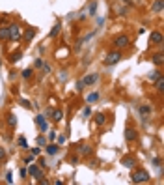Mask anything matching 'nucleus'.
<instances>
[{
  "label": "nucleus",
  "instance_id": "3",
  "mask_svg": "<svg viewBox=\"0 0 164 185\" xmlns=\"http://www.w3.org/2000/svg\"><path fill=\"white\" fill-rule=\"evenodd\" d=\"M121 165L125 167V168H129V170H132L136 165H138V159L134 157V155H125L123 159H121Z\"/></svg>",
  "mask_w": 164,
  "mask_h": 185
},
{
  "label": "nucleus",
  "instance_id": "17",
  "mask_svg": "<svg viewBox=\"0 0 164 185\" xmlns=\"http://www.w3.org/2000/svg\"><path fill=\"white\" fill-rule=\"evenodd\" d=\"M93 120H95V124H97V125H103V124L106 122V118H105V114H103V112H97Z\"/></svg>",
  "mask_w": 164,
  "mask_h": 185
},
{
  "label": "nucleus",
  "instance_id": "21",
  "mask_svg": "<svg viewBox=\"0 0 164 185\" xmlns=\"http://www.w3.org/2000/svg\"><path fill=\"white\" fill-rule=\"evenodd\" d=\"M60 30H62V25H60V22H58V25H54V28H52V30L49 32V37H56Z\"/></svg>",
  "mask_w": 164,
  "mask_h": 185
},
{
  "label": "nucleus",
  "instance_id": "14",
  "mask_svg": "<svg viewBox=\"0 0 164 185\" xmlns=\"http://www.w3.org/2000/svg\"><path fill=\"white\" fill-rule=\"evenodd\" d=\"M151 60H153V64H155V65H158V67L164 64V56H162V53H157V54H153V56H151Z\"/></svg>",
  "mask_w": 164,
  "mask_h": 185
},
{
  "label": "nucleus",
  "instance_id": "31",
  "mask_svg": "<svg viewBox=\"0 0 164 185\" xmlns=\"http://www.w3.org/2000/svg\"><path fill=\"white\" fill-rule=\"evenodd\" d=\"M52 112H54V108H52V107L45 108V116H52Z\"/></svg>",
  "mask_w": 164,
  "mask_h": 185
},
{
  "label": "nucleus",
  "instance_id": "39",
  "mask_svg": "<svg viewBox=\"0 0 164 185\" xmlns=\"http://www.w3.org/2000/svg\"><path fill=\"white\" fill-rule=\"evenodd\" d=\"M39 153H41L39 148H32V155H39Z\"/></svg>",
  "mask_w": 164,
  "mask_h": 185
},
{
  "label": "nucleus",
  "instance_id": "7",
  "mask_svg": "<svg viewBox=\"0 0 164 185\" xmlns=\"http://www.w3.org/2000/svg\"><path fill=\"white\" fill-rule=\"evenodd\" d=\"M136 138H138V133H136V129H132V127H127V129H125V140H127V142H136Z\"/></svg>",
  "mask_w": 164,
  "mask_h": 185
},
{
  "label": "nucleus",
  "instance_id": "29",
  "mask_svg": "<svg viewBox=\"0 0 164 185\" xmlns=\"http://www.w3.org/2000/svg\"><path fill=\"white\" fill-rule=\"evenodd\" d=\"M47 127H49V125H47V122L43 120V122L39 124V129H41V133H45V131H47Z\"/></svg>",
  "mask_w": 164,
  "mask_h": 185
},
{
  "label": "nucleus",
  "instance_id": "8",
  "mask_svg": "<svg viewBox=\"0 0 164 185\" xmlns=\"http://www.w3.org/2000/svg\"><path fill=\"white\" fill-rule=\"evenodd\" d=\"M97 79H99V75H97V73H90V75H86V77H84V81H82V82H84V86H91V84H95V82H97Z\"/></svg>",
  "mask_w": 164,
  "mask_h": 185
},
{
  "label": "nucleus",
  "instance_id": "26",
  "mask_svg": "<svg viewBox=\"0 0 164 185\" xmlns=\"http://www.w3.org/2000/svg\"><path fill=\"white\" fill-rule=\"evenodd\" d=\"M158 75H160V71H158V69H157V71H151V73H149V75H147V79H149V81H151V82H153V81H155V79H157V77H158Z\"/></svg>",
  "mask_w": 164,
  "mask_h": 185
},
{
  "label": "nucleus",
  "instance_id": "34",
  "mask_svg": "<svg viewBox=\"0 0 164 185\" xmlns=\"http://www.w3.org/2000/svg\"><path fill=\"white\" fill-rule=\"evenodd\" d=\"M82 88H84V82L78 81V82H77V92H82Z\"/></svg>",
  "mask_w": 164,
  "mask_h": 185
},
{
  "label": "nucleus",
  "instance_id": "12",
  "mask_svg": "<svg viewBox=\"0 0 164 185\" xmlns=\"http://www.w3.org/2000/svg\"><path fill=\"white\" fill-rule=\"evenodd\" d=\"M51 118H52V120H54L56 124H60V122L63 120V110H60V108H56V110L52 112V116H51Z\"/></svg>",
  "mask_w": 164,
  "mask_h": 185
},
{
  "label": "nucleus",
  "instance_id": "23",
  "mask_svg": "<svg viewBox=\"0 0 164 185\" xmlns=\"http://www.w3.org/2000/svg\"><path fill=\"white\" fill-rule=\"evenodd\" d=\"M88 11H90V15L93 17V15H95V11H97V2H95V0H93V2L90 4V8H88Z\"/></svg>",
  "mask_w": 164,
  "mask_h": 185
},
{
  "label": "nucleus",
  "instance_id": "33",
  "mask_svg": "<svg viewBox=\"0 0 164 185\" xmlns=\"http://www.w3.org/2000/svg\"><path fill=\"white\" fill-rule=\"evenodd\" d=\"M56 140H58V144H63V142H65V135H60V136H56Z\"/></svg>",
  "mask_w": 164,
  "mask_h": 185
},
{
  "label": "nucleus",
  "instance_id": "5",
  "mask_svg": "<svg viewBox=\"0 0 164 185\" xmlns=\"http://www.w3.org/2000/svg\"><path fill=\"white\" fill-rule=\"evenodd\" d=\"M112 45H114L116 49H123V47H127V45H129V37L127 36H116L114 41H112Z\"/></svg>",
  "mask_w": 164,
  "mask_h": 185
},
{
  "label": "nucleus",
  "instance_id": "10",
  "mask_svg": "<svg viewBox=\"0 0 164 185\" xmlns=\"http://www.w3.org/2000/svg\"><path fill=\"white\" fill-rule=\"evenodd\" d=\"M162 8H164L162 0H155V2L151 4V13H162Z\"/></svg>",
  "mask_w": 164,
  "mask_h": 185
},
{
  "label": "nucleus",
  "instance_id": "38",
  "mask_svg": "<svg viewBox=\"0 0 164 185\" xmlns=\"http://www.w3.org/2000/svg\"><path fill=\"white\" fill-rule=\"evenodd\" d=\"M43 120H45V116H36V124H37V125H39Z\"/></svg>",
  "mask_w": 164,
  "mask_h": 185
},
{
  "label": "nucleus",
  "instance_id": "18",
  "mask_svg": "<svg viewBox=\"0 0 164 185\" xmlns=\"http://www.w3.org/2000/svg\"><path fill=\"white\" fill-rule=\"evenodd\" d=\"M6 120H8V125H10V127H17V118H15V114H8Z\"/></svg>",
  "mask_w": 164,
  "mask_h": 185
},
{
  "label": "nucleus",
  "instance_id": "13",
  "mask_svg": "<svg viewBox=\"0 0 164 185\" xmlns=\"http://www.w3.org/2000/svg\"><path fill=\"white\" fill-rule=\"evenodd\" d=\"M36 32H37L36 28H28V30L25 32V41H26V43H30V41L36 37Z\"/></svg>",
  "mask_w": 164,
  "mask_h": 185
},
{
  "label": "nucleus",
  "instance_id": "36",
  "mask_svg": "<svg viewBox=\"0 0 164 185\" xmlns=\"http://www.w3.org/2000/svg\"><path fill=\"white\" fill-rule=\"evenodd\" d=\"M160 163H162V161H160V159H158V157H157V159H153V165H155V167H157V168H158V167H160Z\"/></svg>",
  "mask_w": 164,
  "mask_h": 185
},
{
  "label": "nucleus",
  "instance_id": "35",
  "mask_svg": "<svg viewBox=\"0 0 164 185\" xmlns=\"http://www.w3.org/2000/svg\"><path fill=\"white\" fill-rule=\"evenodd\" d=\"M21 105H22V107H25V108H30V103H28L26 99H21Z\"/></svg>",
  "mask_w": 164,
  "mask_h": 185
},
{
  "label": "nucleus",
  "instance_id": "24",
  "mask_svg": "<svg viewBox=\"0 0 164 185\" xmlns=\"http://www.w3.org/2000/svg\"><path fill=\"white\" fill-rule=\"evenodd\" d=\"M32 73H34V69H32V67L25 69V71H22V79H26V81H28V79L32 77Z\"/></svg>",
  "mask_w": 164,
  "mask_h": 185
},
{
  "label": "nucleus",
  "instance_id": "15",
  "mask_svg": "<svg viewBox=\"0 0 164 185\" xmlns=\"http://www.w3.org/2000/svg\"><path fill=\"white\" fill-rule=\"evenodd\" d=\"M151 110H153V108H151L149 105H140V108H138V112L142 114V116H149Z\"/></svg>",
  "mask_w": 164,
  "mask_h": 185
},
{
  "label": "nucleus",
  "instance_id": "16",
  "mask_svg": "<svg viewBox=\"0 0 164 185\" xmlns=\"http://www.w3.org/2000/svg\"><path fill=\"white\" fill-rule=\"evenodd\" d=\"M0 39H10V26H0Z\"/></svg>",
  "mask_w": 164,
  "mask_h": 185
},
{
  "label": "nucleus",
  "instance_id": "9",
  "mask_svg": "<svg viewBox=\"0 0 164 185\" xmlns=\"http://www.w3.org/2000/svg\"><path fill=\"white\" fill-rule=\"evenodd\" d=\"M149 43L151 45H160L162 43V34L160 32H151L149 34Z\"/></svg>",
  "mask_w": 164,
  "mask_h": 185
},
{
  "label": "nucleus",
  "instance_id": "11",
  "mask_svg": "<svg viewBox=\"0 0 164 185\" xmlns=\"http://www.w3.org/2000/svg\"><path fill=\"white\" fill-rule=\"evenodd\" d=\"M153 82H155V88H157V92H160V94H162V92H164V77H162V75H158V77L153 81Z\"/></svg>",
  "mask_w": 164,
  "mask_h": 185
},
{
  "label": "nucleus",
  "instance_id": "6",
  "mask_svg": "<svg viewBox=\"0 0 164 185\" xmlns=\"http://www.w3.org/2000/svg\"><path fill=\"white\" fill-rule=\"evenodd\" d=\"M32 178H36V179H41L43 178V170L39 168V167H36L34 163H30V167H28V170H26Z\"/></svg>",
  "mask_w": 164,
  "mask_h": 185
},
{
  "label": "nucleus",
  "instance_id": "32",
  "mask_svg": "<svg viewBox=\"0 0 164 185\" xmlns=\"http://www.w3.org/2000/svg\"><path fill=\"white\" fill-rule=\"evenodd\" d=\"M4 159H6V150L0 146V161H4Z\"/></svg>",
  "mask_w": 164,
  "mask_h": 185
},
{
  "label": "nucleus",
  "instance_id": "28",
  "mask_svg": "<svg viewBox=\"0 0 164 185\" xmlns=\"http://www.w3.org/2000/svg\"><path fill=\"white\" fill-rule=\"evenodd\" d=\"M41 67H43V73H47V75H49V73H51V69H52V67H51L49 64H43Z\"/></svg>",
  "mask_w": 164,
  "mask_h": 185
},
{
  "label": "nucleus",
  "instance_id": "1",
  "mask_svg": "<svg viewBox=\"0 0 164 185\" xmlns=\"http://www.w3.org/2000/svg\"><path fill=\"white\" fill-rule=\"evenodd\" d=\"M149 172L147 170H144V168H132V174H131V181L132 183H147L149 181Z\"/></svg>",
  "mask_w": 164,
  "mask_h": 185
},
{
  "label": "nucleus",
  "instance_id": "22",
  "mask_svg": "<svg viewBox=\"0 0 164 185\" xmlns=\"http://www.w3.org/2000/svg\"><path fill=\"white\" fill-rule=\"evenodd\" d=\"M99 99V94H95V92H93V94H90L88 97H86V103H95Z\"/></svg>",
  "mask_w": 164,
  "mask_h": 185
},
{
  "label": "nucleus",
  "instance_id": "37",
  "mask_svg": "<svg viewBox=\"0 0 164 185\" xmlns=\"http://www.w3.org/2000/svg\"><path fill=\"white\" fill-rule=\"evenodd\" d=\"M34 65H36V67H41V65H43V60H41V58H37V60H36V64H34Z\"/></svg>",
  "mask_w": 164,
  "mask_h": 185
},
{
  "label": "nucleus",
  "instance_id": "45",
  "mask_svg": "<svg viewBox=\"0 0 164 185\" xmlns=\"http://www.w3.org/2000/svg\"><path fill=\"white\" fill-rule=\"evenodd\" d=\"M0 65H2V62H0Z\"/></svg>",
  "mask_w": 164,
  "mask_h": 185
},
{
  "label": "nucleus",
  "instance_id": "4",
  "mask_svg": "<svg viewBox=\"0 0 164 185\" xmlns=\"http://www.w3.org/2000/svg\"><path fill=\"white\" fill-rule=\"evenodd\" d=\"M21 34H22V28L19 25H10V39L11 41H19Z\"/></svg>",
  "mask_w": 164,
  "mask_h": 185
},
{
  "label": "nucleus",
  "instance_id": "30",
  "mask_svg": "<svg viewBox=\"0 0 164 185\" xmlns=\"http://www.w3.org/2000/svg\"><path fill=\"white\" fill-rule=\"evenodd\" d=\"M34 161H36V155H30V157H26V159H25V163H26V165H30V163H34Z\"/></svg>",
  "mask_w": 164,
  "mask_h": 185
},
{
  "label": "nucleus",
  "instance_id": "40",
  "mask_svg": "<svg viewBox=\"0 0 164 185\" xmlns=\"http://www.w3.org/2000/svg\"><path fill=\"white\" fill-rule=\"evenodd\" d=\"M69 161H71V165H77V163H78V157H75V155H73Z\"/></svg>",
  "mask_w": 164,
  "mask_h": 185
},
{
  "label": "nucleus",
  "instance_id": "20",
  "mask_svg": "<svg viewBox=\"0 0 164 185\" xmlns=\"http://www.w3.org/2000/svg\"><path fill=\"white\" fill-rule=\"evenodd\" d=\"M21 58H22V53H21V51H17V53H11V54H10V62H13V64H15V62H19Z\"/></svg>",
  "mask_w": 164,
  "mask_h": 185
},
{
  "label": "nucleus",
  "instance_id": "44",
  "mask_svg": "<svg viewBox=\"0 0 164 185\" xmlns=\"http://www.w3.org/2000/svg\"><path fill=\"white\" fill-rule=\"evenodd\" d=\"M6 181H8V183H11V181H13V178H11V172H8V176H6Z\"/></svg>",
  "mask_w": 164,
  "mask_h": 185
},
{
  "label": "nucleus",
  "instance_id": "27",
  "mask_svg": "<svg viewBox=\"0 0 164 185\" xmlns=\"http://www.w3.org/2000/svg\"><path fill=\"white\" fill-rule=\"evenodd\" d=\"M90 152H91V148H90L88 144H84V146H80V153H82V155H88Z\"/></svg>",
  "mask_w": 164,
  "mask_h": 185
},
{
  "label": "nucleus",
  "instance_id": "42",
  "mask_svg": "<svg viewBox=\"0 0 164 185\" xmlns=\"http://www.w3.org/2000/svg\"><path fill=\"white\" fill-rule=\"evenodd\" d=\"M47 163H45V159H39V168H45Z\"/></svg>",
  "mask_w": 164,
  "mask_h": 185
},
{
  "label": "nucleus",
  "instance_id": "25",
  "mask_svg": "<svg viewBox=\"0 0 164 185\" xmlns=\"http://www.w3.org/2000/svg\"><path fill=\"white\" fill-rule=\"evenodd\" d=\"M17 144H19L21 148H28V144H26V138H25V136H19V138H17Z\"/></svg>",
  "mask_w": 164,
  "mask_h": 185
},
{
  "label": "nucleus",
  "instance_id": "43",
  "mask_svg": "<svg viewBox=\"0 0 164 185\" xmlns=\"http://www.w3.org/2000/svg\"><path fill=\"white\" fill-rule=\"evenodd\" d=\"M49 138H51V140H54V138H56V131H51L49 133Z\"/></svg>",
  "mask_w": 164,
  "mask_h": 185
},
{
  "label": "nucleus",
  "instance_id": "2",
  "mask_svg": "<svg viewBox=\"0 0 164 185\" xmlns=\"http://www.w3.org/2000/svg\"><path fill=\"white\" fill-rule=\"evenodd\" d=\"M121 58H123L121 51H112V53L106 54V58L103 60V64H105V65H114V64H118Z\"/></svg>",
  "mask_w": 164,
  "mask_h": 185
},
{
  "label": "nucleus",
  "instance_id": "19",
  "mask_svg": "<svg viewBox=\"0 0 164 185\" xmlns=\"http://www.w3.org/2000/svg\"><path fill=\"white\" fill-rule=\"evenodd\" d=\"M58 144H49V146H47V153H49V155H56L58 153Z\"/></svg>",
  "mask_w": 164,
  "mask_h": 185
},
{
  "label": "nucleus",
  "instance_id": "41",
  "mask_svg": "<svg viewBox=\"0 0 164 185\" xmlns=\"http://www.w3.org/2000/svg\"><path fill=\"white\" fill-rule=\"evenodd\" d=\"M37 144H39V146L45 144V136H39V138H37Z\"/></svg>",
  "mask_w": 164,
  "mask_h": 185
}]
</instances>
